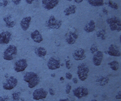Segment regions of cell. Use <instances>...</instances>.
Here are the masks:
<instances>
[{
  "label": "cell",
  "mask_w": 121,
  "mask_h": 101,
  "mask_svg": "<svg viewBox=\"0 0 121 101\" xmlns=\"http://www.w3.org/2000/svg\"><path fill=\"white\" fill-rule=\"evenodd\" d=\"M24 81L28 83L29 88H34L38 86L40 83V77L34 71H28L24 75Z\"/></svg>",
  "instance_id": "cell-1"
},
{
  "label": "cell",
  "mask_w": 121,
  "mask_h": 101,
  "mask_svg": "<svg viewBox=\"0 0 121 101\" xmlns=\"http://www.w3.org/2000/svg\"><path fill=\"white\" fill-rule=\"evenodd\" d=\"M17 54V47L13 45V44H9L3 53V58L6 61H12L13 60L15 57H16Z\"/></svg>",
  "instance_id": "cell-2"
},
{
  "label": "cell",
  "mask_w": 121,
  "mask_h": 101,
  "mask_svg": "<svg viewBox=\"0 0 121 101\" xmlns=\"http://www.w3.org/2000/svg\"><path fill=\"white\" fill-rule=\"evenodd\" d=\"M90 72V69L89 67L87 66L86 63H81L78 66V78L81 81H85L88 77V74Z\"/></svg>",
  "instance_id": "cell-3"
},
{
  "label": "cell",
  "mask_w": 121,
  "mask_h": 101,
  "mask_svg": "<svg viewBox=\"0 0 121 101\" xmlns=\"http://www.w3.org/2000/svg\"><path fill=\"white\" fill-rule=\"evenodd\" d=\"M106 23L112 31L120 32L121 31V20L117 17H111L106 20Z\"/></svg>",
  "instance_id": "cell-4"
},
{
  "label": "cell",
  "mask_w": 121,
  "mask_h": 101,
  "mask_svg": "<svg viewBox=\"0 0 121 101\" xmlns=\"http://www.w3.org/2000/svg\"><path fill=\"white\" fill-rule=\"evenodd\" d=\"M63 21L60 20H57L53 15L51 16L48 20L46 22V27L49 29H59L62 26Z\"/></svg>",
  "instance_id": "cell-5"
},
{
  "label": "cell",
  "mask_w": 121,
  "mask_h": 101,
  "mask_svg": "<svg viewBox=\"0 0 121 101\" xmlns=\"http://www.w3.org/2000/svg\"><path fill=\"white\" fill-rule=\"evenodd\" d=\"M17 82L18 81L17 78H16L13 76H10L5 79V82H4L2 87L5 90H11L16 87Z\"/></svg>",
  "instance_id": "cell-6"
},
{
  "label": "cell",
  "mask_w": 121,
  "mask_h": 101,
  "mask_svg": "<svg viewBox=\"0 0 121 101\" xmlns=\"http://www.w3.org/2000/svg\"><path fill=\"white\" fill-rule=\"evenodd\" d=\"M27 67H28L27 60L26 59H20L15 62L14 66H13V70L17 73H20V72H22L24 70H26Z\"/></svg>",
  "instance_id": "cell-7"
},
{
  "label": "cell",
  "mask_w": 121,
  "mask_h": 101,
  "mask_svg": "<svg viewBox=\"0 0 121 101\" xmlns=\"http://www.w3.org/2000/svg\"><path fill=\"white\" fill-rule=\"evenodd\" d=\"M48 95V92L44 88H38L34 90L32 93V98L35 101H40L45 99Z\"/></svg>",
  "instance_id": "cell-8"
},
{
  "label": "cell",
  "mask_w": 121,
  "mask_h": 101,
  "mask_svg": "<svg viewBox=\"0 0 121 101\" xmlns=\"http://www.w3.org/2000/svg\"><path fill=\"white\" fill-rule=\"evenodd\" d=\"M60 67V59L56 57H51L47 62V67L50 70H56Z\"/></svg>",
  "instance_id": "cell-9"
},
{
  "label": "cell",
  "mask_w": 121,
  "mask_h": 101,
  "mask_svg": "<svg viewBox=\"0 0 121 101\" xmlns=\"http://www.w3.org/2000/svg\"><path fill=\"white\" fill-rule=\"evenodd\" d=\"M73 95L78 98H82L83 97H86L89 94V90L87 88L85 87H78V88H75L73 90Z\"/></svg>",
  "instance_id": "cell-10"
},
{
  "label": "cell",
  "mask_w": 121,
  "mask_h": 101,
  "mask_svg": "<svg viewBox=\"0 0 121 101\" xmlns=\"http://www.w3.org/2000/svg\"><path fill=\"white\" fill-rule=\"evenodd\" d=\"M12 40V33L9 31H3L0 32V44H7Z\"/></svg>",
  "instance_id": "cell-11"
},
{
  "label": "cell",
  "mask_w": 121,
  "mask_h": 101,
  "mask_svg": "<svg viewBox=\"0 0 121 101\" xmlns=\"http://www.w3.org/2000/svg\"><path fill=\"white\" fill-rule=\"evenodd\" d=\"M59 0H42V5L44 9L51 10L59 4Z\"/></svg>",
  "instance_id": "cell-12"
},
{
  "label": "cell",
  "mask_w": 121,
  "mask_h": 101,
  "mask_svg": "<svg viewBox=\"0 0 121 101\" xmlns=\"http://www.w3.org/2000/svg\"><path fill=\"white\" fill-rule=\"evenodd\" d=\"M104 58V53L101 51H98L97 52H95L92 58V61L94 65L95 66H99L101 65L102 60Z\"/></svg>",
  "instance_id": "cell-13"
},
{
  "label": "cell",
  "mask_w": 121,
  "mask_h": 101,
  "mask_svg": "<svg viewBox=\"0 0 121 101\" xmlns=\"http://www.w3.org/2000/svg\"><path fill=\"white\" fill-rule=\"evenodd\" d=\"M107 53L110 56L112 57H120L121 56V53L118 47L116 44H112L109 46L107 51Z\"/></svg>",
  "instance_id": "cell-14"
},
{
  "label": "cell",
  "mask_w": 121,
  "mask_h": 101,
  "mask_svg": "<svg viewBox=\"0 0 121 101\" xmlns=\"http://www.w3.org/2000/svg\"><path fill=\"white\" fill-rule=\"evenodd\" d=\"M73 57L75 60L76 61H82L86 59V51L83 48H78L74 51L73 53L72 54Z\"/></svg>",
  "instance_id": "cell-15"
},
{
  "label": "cell",
  "mask_w": 121,
  "mask_h": 101,
  "mask_svg": "<svg viewBox=\"0 0 121 101\" xmlns=\"http://www.w3.org/2000/svg\"><path fill=\"white\" fill-rule=\"evenodd\" d=\"M30 37L32 40L36 43H40L43 40V36L38 30H35L33 32H32L30 34Z\"/></svg>",
  "instance_id": "cell-16"
},
{
  "label": "cell",
  "mask_w": 121,
  "mask_h": 101,
  "mask_svg": "<svg viewBox=\"0 0 121 101\" xmlns=\"http://www.w3.org/2000/svg\"><path fill=\"white\" fill-rule=\"evenodd\" d=\"M32 18L30 16H26L22 19L20 21V27L23 31H28V29L30 27V24L31 23Z\"/></svg>",
  "instance_id": "cell-17"
},
{
  "label": "cell",
  "mask_w": 121,
  "mask_h": 101,
  "mask_svg": "<svg viewBox=\"0 0 121 101\" xmlns=\"http://www.w3.org/2000/svg\"><path fill=\"white\" fill-rule=\"evenodd\" d=\"M78 35L73 32H69L66 36V42L69 44H73L75 43L76 40L78 39Z\"/></svg>",
  "instance_id": "cell-18"
},
{
  "label": "cell",
  "mask_w": 121,
  "mask_h": 101,
  "mask_svg": "<svg viewBox=\"0 0 121 101\" xmlns=\"http://www.w3.org/2000/svg\"><path fill=\"white\" fill-rule=\"evenodd\" d=\"M3 20L5 24V26L8 28H13L16 24V21L13 19L12 15H9V14L6 15L4 17Z\"/></svg>",
  "instance_id": "cell-19"
},
{
  "label": "cell",
  "mask_w": 121,
  "mask_h": 101,
  "mask_svg": "<svg viewBox=\"0 0 121 101\" xmlns=\"http://www.w3.org/2000/svg\"><path fill=\"white\" fill-rule=\"evenodd\" d=\"M83 30L85 32H86L87 33H90L93 32L95 30V23L94 20H91L90 22H88L85 25V26L83 28Z\"/></svg>",
  "instance_id": "cell-20"
},
{
  "label": "cell",
  "mask_w": 121,
  "mask_h": 101,
  "mask_svg": "<svg viewBox=\"0 0 121 101\" xmlns=\"http://www.w3.org/2000/svg\"><path fill=\"white\" fill-rule=\"evenodd\" d=\"M35 53L37 57H40V58H44L47 54V51L46 48H44L43 47H39L35 48Z\"/></svg>",
  "instance_id": "cell-21"
},
{
  "label": "cell",
  "mask_w": 121,
  "mask_h": 101,
  "mask_svg": "<svg viewBox=\"0 0 121 101\" xmlns=\"http://www.w3.org/2000/svg\"><path fill=\"white\" fill-rule=\"evenodd\" d=\"M108 82H109V78L106 76H99L95 79L96 83L100 86H106L108 83Z\"/></svg>",
  "instance_id": "cell-22"
},
{
  "label": "cell",
  "mask_w": 121,
  "mask_h": 101,
  "mask_svg": "<svg viewBox=\"0 0 121 101\" xmlns=\"http://www.w3.org/2000/svg\"><path fill=\"white\" fill-rule=\"evenodd\" d=\"M77 7L75 5H71L64 10V13L65 16H70L71 14H74L76 12Z\"/></svg>",
  "instance_id": "cell-23"
},
{
  "label": "cell",
  "mask_w": 121,
  "mask_h": 101,
  "mask_svg": "<svg viewBox=\"0 0 121 101\" xmlns=\"http://www.w3.org/2000/svg\"><path fill=\"white\" fill-rule=\"evenodd\" d=\"M87 2L94 7H100L104 5V0H87Z\"/></svg>",
  "instance_id": "cell-24"
},
{
  "label": "cell",
  "mask_w": 121,
  "mask_h": 101,
  "mask_svg": "<svg viewBox=\"0 0 121 101\" xmlns=\"http://www.w3.org/2000/svg\"><path fill=\"white\" fill-rule=\"evenodd\" d=\"M108 65L110 67V68L113 71H117L119 68V63L117 61H112L109 62Z\"/></svg>",
  "instance_id": "cell-25"
},
{
  "label": "cell",
  "mask_w": 121,
  "mask_h": 101,
  "mask_svg": "<svg viewBox=\"0 0 121 101\" xmlns=\"http://www.w3.org/2000/svg\"><path fill=\"white\" fill-rule=\"evenodd\" d=\"M96 35H97V36L98 38L104 40L106 38V36H106V31H105V30H100V31L97 32Z\"/></svg>",
  "instance_id": "cell-26"
},
{
  "label": "cell",
  "mask_w": 121,
  "mask_h": 101,
  "mask_svg": "<svg viewBox=\"0 0 121 101\" xmlns=\"http://www.w3.org/2000/svg\"><path fill=\"white\" fill-rule=\"evenodd\" d=\"M20 94H21V93L20 92H13L12 95V101H20Z\"/></svg>",
  "instance_id": "cell-27"
},
{
  "label": "cell",
  "mask_w": 121,
  "mask_h": 101,
  "mask_svg": "<svg viewBox=\"0 0 121 101\" xmlns=\"http://www.w3.org/2000/svg\"><path fill=\"white\" fill-rule=\"evenodd\" d=\"M108 5L110 8H112V9H118V4H117V3L114 2V1H112V0H109V1H108Z\"/></svg>",
  "instance_id": "cell-28"
},
{
  "label": "cell",
  "mask_w": 121,
  "mask_h": 101,
  "mask_svg": "<svg viewBox=\"0 0 121 101\" xmlns=\"http://www.w3.org/2000/svg\"><path fill=\"white\" fill-rule=\"evenodd\" d=\"M98 51H99L98 50V47H97V45L95 44H91V46L90 47V52L92 54H94L95 52H97Z\"/></svg>",
  "instance_id": "cell-29"
},
{
  "label": "cell",
  "mask_w": 121,
  "mask_h": 101,
  "mask_svg": "<svg viewBox=\"0 0 121 101\" xmlns=\"http://www.w3.org/2000/svg\"><path fill=\"white\" fill-rule=\"evenodd\" d=\"M71 84L67 83L66 86H65V92H66V94H69L70 92H71Z\"/></svg>",
  "instance_id": "cell-30"
},
{
  "label": "cell",
  "mask_w": 121,
  "mask_h": 101,
  "mask_svg": "<svg viewBox=\"0 0 121 101\" xmlns=\"http://www.w3.org/2000/svg\"><path fill=\"white\" fill-rule=\"evenodd\" d=\"M9 97L8 95H3L0 96V101H8Z\"/></svg>",
  "instance_id": "cell-31"
},
{
  "label": "cell",
  "mask_w": 121,
  "mask_h": 101,
  "mask_svg": "<svg viewBox=\"0 0 121 101\" xmlns=\"http://www.w3.org/2000/svg\"><path fill=\"white\" fill-rule=\"evenodd\" d=\"M65 78H66V79L70 80V79H71L73 78V75L71 74V73H69V72H67L65 74Z\"/></svg>",
  "instance_id": "cell-32"
},
{
  "label": "cell",
  "mask_w": 121,
  "mask_h": 101,
  "mask_svg": "<svg viewBox=\"0 0 121 101\" xmlns=\"http://www.w3.org/2000/svg\"><path fill=\"white\" fill-rule=\"evenodd\" d=\"M8 3H9L8 0H3V1H2V2H1V3H0V5H1V6H3V7H5V6H7V5H8Z\"/></svg>",
  "instance_id": "cell-33"
},
{
  "label": "cell",
  "mask_w": 121,
  "mask_h": 101,
  "mask_svg": "<svg viewBox=\"0 0 121 101\" xmlns=\"http://www.w3.org/2000/svg\"><path fill=\"white\" fill-rule=\"evenodd\" d=\"M12 3L15 5H19L20 4V2L22 1V0H12Z\"/></svg>",
  "instance_id": "cell-34"
},
{
  "label": "cell",
  "mask_w": 121,
  "mask_h": 101,
  "mask_svg": "<svg viewBox=\"0 0 121 101\" xmlns=\"http://www.w3.org/2000/svg\"><path fill=\"white\" fill-rule=\"evenodd\" d=\"M115 98H116V99H117V100L121 99V90H120L119 92L117 93V95H116V97H115Z\"/></svg>",
  "instance_id": "cell-35"
},
{
  "label": "cell",
  "mask_w": 121,
  "mask_h": 101,
  "mask_svg": "<svg viewBox=\"0 0 121 101\" xmlns=\"http://www.w3.org/2000/svg\"><path fill=\"white\" fill-rule=\"evenodd\" d=\"M48 92H49L50 94H51V96H54V95L55 94V90H54L52 88H49V89H48Z\"/></svg>",
  "instance_id": "cell-36"
},
{
  "label": "cell",
  "mask_w": 121,
  "mask_h": 101,
  "mask_svg": "<svg viewBox=\"0 0 121 101\" xmlns=\"http://www.w3.org/2000/svg\"><path fill=\"white\" fill-rule=\"evenodd\" d=\"M66 67H67V68L69 70L70 68H71V64L70 63V61H66Z\"/></svg>",
  "instance_id": "cell-37"
},
{
  "label": "cell",
  "mask_w": 121,
  "mask_h": 101,
  "mask_svg": "<svg viewBox=\"0 0 121 101\" xmlns=\"http://www.w3.org/2000/svg\"><path fill=\"white\" fill-rule=\"evenodd\" d=\"M35 1H37V0H26V2L28 4H32Z\"/></svg>",
  "instance_id": "cell-38"
},
{
  "label": "cell",
  "mask_w": 121,
  "mask_h": 101,
  "mask_svg": "<svg viewBox=\"0 0 121 101\" xmlns=\"http://www.w3.org/2000/svg\"><path fill=\"white\" fill-rule=\"evenodd\" d=\"M75 1V3H77V4H79V3H82L83 0H74Z\"/></svg>",
  "instance_id": "cell-39"
},
{
  "label": "cell",
  "mask_w": 121,
  "mask_h": 101,
  "mask_svg": "<svg viewBox=\"0 0 121 101\" xmlns=\"http://www.w3.org/2000/svg\"><path fill=\"white\" fill-rule=\"evenodd\" d=\"M73 82L74 83H78V79L76 78H74L73 79Z\"/></svg>",
  "instance_id": "cell-40"
},
{
  "label": "cell",
  "mask_w": 121,
  "mask_h": 101,
  "mask_svg": "<svg viewBox=\"0 0 121 101\" xmlns=\"http://www.w3.org/2000/svg\"><path fill=\"white\" fill-rule=\"evenodd\" d=\"M69 101V100L67 99V98H64V99H60L59 101Z\"/></svg>",
  "instance_id": "cell-41"
},
{
  "label": "cell",
  "mask_w": 121,
  "mask_h": 101,
  "mask_svg": "<svg viewBox=\"0 0 121 101\" xmlns=\"http://www.w3.org/2000/svg\"><path fill=\"white\" fill-rule=\"evenodd\" d=\"M103 12H104V13H106V14H107L108 13V12H107V10H106L105 8H103Z\"/></svg>",
  "instance_id": "cell-42"
},
{
  "label": "cell",
  "mask_w": 121,
  "mask_h": 101,
  "mask_svg": "<svg viewBox=\"0 0 121 101\" xmlns=\"http://www.w3.org/2000/svg\"><path fill=\"white\" fill-rule=\"evenodd\" d=\"M91 101H98L97 100H95V99H93V100H91Z\"/></svg>",
  "instance_id": "cell-43"
},
{
  "label": "cell",
  "mask_w": 121,
  "mask_h": 101,
  "mask_svg": "<svg viewBox=\"0 0 121 101\" xmlns=\"http://www.w3.org/2000/svg\"><path fill=\"white\" fill-rule=\"evenodd\" d=\"M120 42H121V35L120 36Z\"/></svg>",
  "instance_id": "cell-44"
},
{
  "label": "cell",
  "mask_w": 121,
  "mask_h": 101,
  "mask_svg": "<svg viewBox=\"0 0 121 101\" xmlns=\"http://www.w3.org/2000/svg\"><path fill=\"white\" fill-rule=\"evenodd\" d=\"M67 1H72V0H67Z\"/></svg>",
  "instance_id": "cell-45"
}]
</instances>
